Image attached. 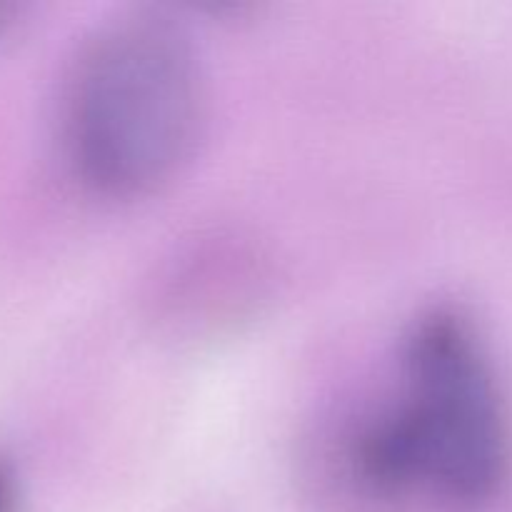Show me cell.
<instances>
[{
  "instance_id": "cell-1",
  "label": "cell",
  "mask_w": 512,
  "mask_h": 512,
  "mask_svg": "<svg viewBox=\"0 0 512 512\" xmlns=\"http://www.w3.org/2000/svg\"><path fill=\"white\" fill-rule=\"evenodd\" d=\"M363 493L473 512L503 495L512 438L478 335L448 308L420 315L400 350L398 388L348 445Z\"/></svg>"
},
{
  "instance_id": "cell-2",
  "label": "cell",
  "mask_w": 512,
  "mask_h": 512,
  "mask_svg": "<svg viewBox=\"0 0 512 512\" xmlns=\"http://www.w3.org/2000/svg\"><path fill=\"white\" fill-rule=\"evenodd\" d=\"M205 125V80L188 35L160 15H125L70 70L63 138L75 175L108 198L170 183Z\"/></svg>"
},
{
  "instance_id": "cell-3",
  "label": "cell",
  "mask_w": 512,
  "mask_h": 512,
  "mask_svg": "<svg viewBox=\"0 0 512 512\" xmlns=\"http://www.w3.org/2000/svg\"><path fill=\"white\" fill-rule=\"evenodd\" d=\"M18 505V488H15L13 468L0 458V512H15Z\"/></svg>"
}]
</instances>
